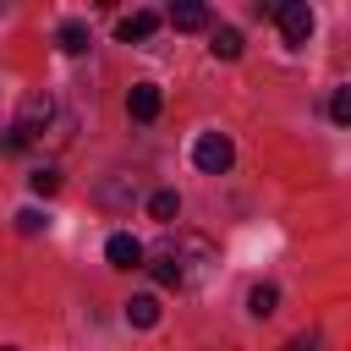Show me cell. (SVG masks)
I'll return each instance as SVG.
<instances>
[{
  "label": "cell",
  "mask_w": 351,
  "mask_h": 351,
  "mask_svg": "<svg viewBox=\"0 0 351 351\" xmlns=\"http://www.w3.org/2000/svg\"><path fill=\"white\" fill-rule=\"evenodd\" d=\"M230 159H236V148H230V137H225V132H203V137L192 143V165H197L203 176H225V170H230Z\"/></svg>",
  "instance_id": "3"
},
{
  "label": "cell",
  "mask_w": 351,
  "mask_h": 351,
  "mask_svg": "<svg viewBox=\"0 0 351 351\" xmlns=\"http://www.w3.org/2000/svg\"><path fill=\"white\" fill-rule=\"evenodd\" d=\"M27 186H33V192H38V197H49V192H55V186H60V170H49V165H38V170H33V176H27Z\"/></svg>",
  "instance_id": "14"
},
{
  "label": "cell",
  "mask_w": 351,
  "mask_h": 351,
  "mask_svg": "<svg viewBox=\"0 0 351 351\" xmlns=\"http://www.w3.org/2000/svg\"><path fill=\"white\" fill-rule=\"evenodd\" d=\"M274 307H280V291H274V285H252V291H247V313H252V318H269Z\"/></svg>",
  "instance_id": "12"
},
{
  "label": "cell",
  "mask_w": 351,
  "mask_h": 351,
  "mask_svg": "<svg viewBox=\"0 0 351 351\" xmlns=\"http://www.w3.org/2000/svg\"><path fill=\"white\" fill-rule=\"evenodd\" d=\"M263 16L280 22L285 44H307V38H313V11H307V0H274V5H263Z\"/></svg>",
  "instance_id": "2"
},
{
  "label": "cell",
  "mask_w": 351,
  "mask_h": 351,
  "mask_svg": "<svg viewBox=\"0 0 351 351\" xmlns=\"http://www.w3.org/2000/svg\"><path fill=\"white\" fill-rule=\"evenodd\" d=\"M104 258H110V269H143V241L137 236H126V230H115L110 241H104Z\"/></svg>",
  "instance_id": "5"
},
{
  "label": "cell",
  "mask_w": 351,
  "mask_h": 351,
  "mask_svg": "<svg viewBox=\"0 0 351 351\" xmlns=\"http://www.w3.org/2000/svg\"><path fill=\"white\" fill-rule=\"evenodd\" d=\"M55 121V99L44 93V88H33L22 104H16V121H11V132L22 137V143H33V137H44V126Z\"/></svg>",
  "instance_id": "1"
},
{
  "label": "cell",
  "mask_w": 351,
  "mask_h": 351,
  "mask_svg": "<svg viewBox=\"0 0 351 351\" xmlns=\"http://www.w3.org/2000/svg\"><path fill=\"white\" fill-rule=\"evenodd\" d=\"M285 351H313V346H307V340H296V346H285Z\"/></svg>",
  "instance_id": "17"
},
{
  "label": "cell",
  "mask_w": 351,
  "mask_h": 351,
  "mask_svg": "<svg viewBox=\"0 0 351 351\" xmlns=\"http://www.w3.org/2000/svg\"><path fill=\"white\" fill-rule=\"evenodd\" d=\"M208 49H214V60H236L241 55V33L236 27H214V44Z\"/></svg>",
  "instance_id": "13"
},
{
  "label": "cell",
  "mask_w": 351,
  "mask_h": 351,
  "mask_svg": "<svg viewBox=\"0 0 351 351\" xmlns=\"http://www.w3.org/2000/svg\"><path fill=\"white\" fill-rule=\"evenodd\" d=\"M0 351H16V346H0Z\"/></svg>",
  "instance_id": "18"
},
{
  "label": "cell",
  "mask_w": 351,
  "mask_h": 351,
  "mask_svg": "<svg viewBox=\"0 0 351 351\" xmlns=\"http://www.w3.org/2000/svg\"><path fill=\"white\" fill-rule=\"evenodd\" d=\"M126 324L132 329H154L159 324V296H132L126 302Z\"/></svg>",
  "instance_id": "9"
},
{
  "label": "cell",
  "mask_w": 351,
  "mask_h": 351,
  "mask_svg": "<svg viewBox=\"0 0 351 351\" xmlns=\"http://www.w3.org/2000/svg\"><path fill=\"white\" fill-rule=\"evenodd\" d=\"M170 27H176V33H197V27H208V5H197V0L170 5Z\"/></svg>",
  "instance_id": "7"
},
{
  "label": "cell",
  "mask_w": 351,
  "mask_h": 351,
  "mask_svg": "<svg viewBox=\"0 0 351 351\" xmlns=\"http://www.w3.org/2000/svg\"><path fill=\"white\" fill-rule=\"evenodd\" d=\"M55 44L66 49V55H88V22H60V33H55Z\"/></svg>",
  "instance_id": "10"
},
{
  "label": "cell",
  "mask_w": 351,
  "mask_h": 351,
  "mask_svg": "<svg viewBox=\"0 0 351 351\" xmlns=\"http://www.w3.org/2000/svg\"><path fill=\"white\" fill-rule=\"evenodd\" d=\"M126 115H132V121H154V115H159V88H154V82H137V88L126 93Z\"/></svg>",
  "instance_id": "6"
},
{
  "label": "cell",
  "mask_w": 351,
  "mask_h": 351,
  "mask_svg": "<svg viewBox=\"0 0 351 351\" xmlns=\"http://www.w3.org/2000/svg\"><path fill=\"white\" fill-rule=\"evenodd\" d=\"M154 27H159V11H132V16H121V22H115V33H121L126 44H143Z\"/></svg>",
  "instance_id": "8"
},
{
  "label": "cell",
  "mask_w": 351,
  "mask_h": 351,
  "mask_svg": "<svg viewBox=\"0 0 351 351\" xmlns=\"http://www.w3.org/2000/svg\"><path fill=\"white\" fill-rule=\"evenodd\" d=\"M329 121H335V126L351 121V88H335V99H329Z\"/></svg>",
  "instance_id": "15"
},
{
  "label": "cell",
  "mask_w": 351,
  "mask_h": 351,
  "mask_svg": "<svg viewBox=\"0 0 351 351\" xmlns=\"http://www.w3.org/2000/svg\"><path fill=\"white\" fill-rule=\"evenodd\" d=\"M181 214V192H170V186H159L154 197H148V219H159V225H170Z\"/></svg>",
  "instance_id": "11"
},
{
  "label": "cell",
  "mask_w": 351,
  "mask_h": 351,
  "mask_svg": "<svg viewBox=\"0 0 351 351\" xmlns=\"http://www.w3.org/2000/svg\"><path fill=\"white\" fill-rule=\"evenodd\" d=\"M44 225H49V219H44L38 208H22V214H16V230H22V236H38Z\"/></svg>",
  "instance_id": "16"
},
{
  "label": "cell",
  "mask_w": 351,
  "mask_h": 351,
  "mask_svg": "<svg viewBox=\"0 0 351 351\" xmlns=\"http://www.w3.org/2000/svg\"><path fill=\"white\" fill-rule=\"evenodd\" d=\"M143 269H148L159 285H170V291H181V285H186V274H181V258H176V241H159V247H154V258H148Z\"/></svg>",
  "instance_id": "4"
}]
</instances>
